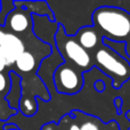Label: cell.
I'll return each mask as SVG.
<instances>
[{
	"instance_id": "cell-1",
	"label": "cell",
	"mask_w": 130,
	"mask_h": 130,
	"mask_svg": "<svg viewBox=\"0 0 130 130\" xmlns=\"http://www.w3.org/2000/svg\"><path fill=\"white\" fill-rule=\"evenodd\" d=\"M92 22L107 40L126 42L130 37V14L122 8L99 7L92 14Z\"/></svg>"
},
{
	"instance_id": "cell-3",
	"label": "cell",
	"mask_w": 130,
	"mask_h": 130,
	"mask_svg": "<svg viewBox=\"0 0 130 130\" xmlns=\"http://www.w3.org/2000/svg\"><path fill=\"white\" fill-rule=\"evenodd\" d=\"M55 41L57 49L59 50L62 56L81 71H87L94 65L88 52L81 47V45L74 37L65 33L63 26H59L58 31L55 34Z\"/></svg>"
},
{
	"instance_id": "cell-2",
	"label": "cell",
	"mask_w": 130,
	"mask_h": 130,
	"mask_svg": "<svg viewBox=\"0 0 130 130\" xmlns=\"http://www.w3.org/2000/svg\"><path fill=\"white\" fill-rule=\"evenodd\" d=\"M95 65L112 79L114 88H120L130 78L129 62L105 45H101L95 53Z\"/></svg>"
},
{
	"instance_id": "cell-12",
	"label": "cell",
	"mask_w": 130,
	"mask_h": 130,
	"mask_svg": "<svg viewBox=\"0 0 130 130\" xmlns=\"http://www.w3.org/2000/svg\"><path fill=\"white\" fill-rule=\"evenodd\" d=\"M6 66H7V64H6V62H5V59L2 58V57H0V73L4 72V70L6 69Z\"/></svg>"
},
{
	"instance_id": "cell-11",
	"label": "cell",
	"mask_w": 130,
	"mask_h": 130,
	"mask_svg": "<svg viewBox=\"0 0 130 130\" xmlns=\"http://www.w3.org/2000/svg\"><path fill=\"white\" fill-rule=\"evenodd\" d=\"M6 36H7V32L5 31V30L2 29L1 26H0V45L4 42V40H5V38H6Z\"/></svg>"
},
{
	"instance_id": "cell-13",
	"label": "cell",
	"mask_w": 130,
	"mask_h": 130,
	"mask_svg": "<svg viewBox=\"0 0 130 130\" xmlns=\"http://www.w3.org/2000/svg\"><path fill=\"white\" fill-rule=\"evenodd\" d=\"M126 53L130 58V39H128V40L126 41Z\"/></svg>"
},
{
	"instance_id": "cell-7",
	"label": "cell",
	"mask_w": 130,
	"mask_h": 130,
	"mask_svg": "<svg viewBox=\"0 0 130 130\" xmlns=\"http://www.w3.org/2000/svg\"><path fill=\"white\" fill-rule=\"evenodd\" d=\"M79 43L81 45V47L85 48L86 50H91L98 46L99 43V36L98 32L96 31L94 26L91 25H87L83 26L76 32L75 37Z\"/></svg>"
},
{
	"instance_id": "cell-9",
	"label": "cell",
	"mask_w": 130,
	"mask_h": 130,
	"mask_svg": "<svg viewBox=\"0 0 130 130\" xmlns=\"http://www.w3.org/2000/svg\"><path fill=\"white\" fill-rule=\"evenodd\" d=\"M10 90V79L7 74L0 73V92H7Z\"/></svg>"
},
{
	"instance_id": "cell-10",
	"label": "cell",
	"mask_w": 130,
	"mask_h": 130,
	"mask_svg": "<svg viewBox=\"0 0 130 130\" xmlns=\"http://www.w3.org/2000/svg\"><path fill=\"white\" fill-rule=\"evenodd\" d=\"M80 130H99L96 123H94L92 121H86L83 122L81 126H79Z\"/></svg>"
},
{
	"instance_id": "cell-16",
	"label": "cell",
	"mask_w": 130,
	"mask_h": 130,
	"mask_svg": "<svg viewBox=\"0 0 130 130\" xmlns=\"http://www.w3.org/2000/svg\"><path fill=\"white\" fill-rule=\"evenodd\" d=\"M1 10H2V2L0 1V13H1Z\"/></svg>"
},
{
	"instance_id": "cell-14",
	"label": "cell",
	"mask_w": 130,
	"mask_h": 130,
	"mask_svg": "<svg viewBox=\"0 0 130 130\" xmlns=\"http://www.w3.org/2000/svg\"><path fill=\"white\" fill-rule=\"evenodd\" d=\"M70 130H80V129H79V126H76V124H72Z\"/></svg>"
},
{
	"instance_id": "cell-6",
	"label": "cell",
	"mask_w": 130,
	"mask_h": 130,
	"mask_svg": "<svg viewBox=\"0 0 130 130\" xmlns=\"http://www.w3.org/2000/svg\"><path fill=\"white\" fill-rule=\"evenodd\" d=\"M5 24L15 33H22L29 29L30 15H27L26 11H24L22 8L15 7L8 13Z\"/></svg>"
},
{
	"instance_id": "cell-15",
	"label": "cell",
	"mask_w": 130,
	"mask_h": 130,
	"mask_svg": "<svg viewBox=\"0 0 130 130\" xmlns=\"http://www.w3.org/2000/svg\"><path fill=\"white\" fill-rule=\"evenodd\" d=\"M127 118H128V120L130 121V112H128V113H127Z\"/></svg>"
},
{
	"instance_id": "cell-4",
	"label": "cell",
	"mask_w": 130,
	"mask_h": 130,
	"mask_svg": "<svg viewBox=\"0 0 130 130\" xmlns=\"http://www.w3.org/2000/svg\"><path fill=\"white\" fill-rule=\"evenodd\" d=\"M54 83L59 94L74 95L82 88L83 76L78 67L65 62L55 71Z\"/></svg>"
},
{
	"instance_id": "cell-5",
	"label": "cell",
	"mask_w": 130,
	"mask_h": 130,
	"mask_svg": "<svg viewBox=\"0 0 130 130\" xmlns=\"http://www.w3.org/2000/svg\"><path fill=\"white\" fill-rule=\"evenodd\" d=\"M23 52H25V46L22 39L16 34L7 32L4 42L0 45V57L5 59L7 66L15 64L16 59Z\"/></svg>"
},
{
	"instance_id": "cell-8",
	"label": "cell",
	"mask_w": 130,
	"mask_h": 130,
	"mask_svg": "<svg viewBox=\"0 0 130 130\" xmlns=\"http://www.w3.org/2000/svg\"><path fill=\"white\" fill-rule=\"evenodd\" d=\"M15 65L22 72H32L37 66V62L33 54L30 52H23L16 59Z\"/></svg>"
}]
</instances>
